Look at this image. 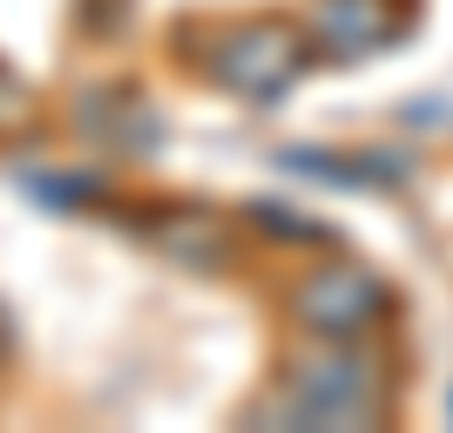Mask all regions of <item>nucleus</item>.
I'll return each instance as SVG.
<instances>
[{
	"mask_svg": "<svg viewBox=\"0 0 453 433\" xmlns=\"http://www.w3.org/2000/svg\"><path fill=\"white\" fill-rule=\"evenodd\" d=\"M284 312L298 332L311 339H359L372 332L379 312H386V284L365 271V264H311L291 291H284Z\"/></svg>",
	"mask_w": 453,
	"mask_h": 433,
	"instance_id": "obj_3",
	"label": "nucleus"
},
{
	"mask_svg": "<svg viewBox=\"0 0 453 433\" xmlns=\"http://www.w3.org/2000/svg\"><path fill=\"white\" fill-rule=\"evenodd\" d=\"M35 95H27V89H20V81H7V75H0V135H27V129H35Z\"/></svg>",
	"mask_w": 453,
	"mask_h": 433,
	"instance_id": "obj_9",
	"label": "nucleus"
},
{
	"mask_svg": "<svg viewBox=\"0 0 453 433\" xmlns=\"http://www.w3.org/2000/svg\"><path fill=\"white\" fill-rule=\"evenodd\" d=\"M284 170L311 176V183H332V189H379V183H399L406 163H372V156L345 163L339 150H284Z\"/></svg>",
	"mask_w": 453,
	"mask_h": 433,
	"instance_id": "obj_6",
	"label": "nucleus"
},
{
	"mask_svg": "<svg viewBox=\"0 0 453 433\" xmlns=\"http://www.w3.org/2000/svg\"><path fill=\"white\" fill-rule=\"evenodd\" d=\"M304 61H311V48H304V35L291 20H230V27L210 35L203 75L265 109V102H278L304 75Z\"/></svg>",
	"mask_w": 453,
	"mask_h": 433,
	"instance_id": "obj_2",
	"label": "nucleus"
},
{
	"mask_svg": "<svg viewBox=\"0 0 453 433\" xmlns=\"http://www.w3.org/2000/svg\"><path fill=\"white\" fill-rule=\"evenodd\" d=\"M271 427H379L386 399H379V359L359 352L352 339H319L278 373V393L265 406Z\"/></svg>",
	"mask_w": 453,
	"mask_h": 433,
	"instance_id": "obj_1",
	"label": "nucleus"
},
{
	"mask_svg": "<svg viewBox=\"0 0 453 433\" xmlns=\"http://www.w3.org/2000/svg\"><path fill=\"white\" fill-rule=\"evenodd\" d=\"M250 224L271 230V237H284V244H325V224H311V217H291V204H250Z\"/></svg>",
	"mask_w": 453,
	"mask_h": 433,
	"instance_id": "obj_8",
	"label": "nucleus"
},
{
	"mask_svg": "<svg viewBox=\"0 0 453 433\" xmlns=\"http://www.w3.org/2000/svg\"><path fill=\"white\" fill-rule=\"evenodd\" d=\"M406 0H311V41L332 61H359L379 55L406 35Z\"/></svg>",
	"mask_w": 453,
	"mask_h": 433,
	"instance_id": "obj_4",
	"label": "nucleus"
},
{
	"mask_svg": "<svg viewBox=\"0 0 453 433\" xmlns=\"http://www.w3.org/2000/svg\"><path fill=\"white\" fill-rule=\"evenodd\" d=\"M142 237L170 264H183V271H230L237 264V230L217 210H196V204H163L142 224Z\"/></svg>",
	"mask_w": 453,
	"mask_h": 433,
	"instance_id": "obj_5",
	"label": "nucleus"
},
{
	"mask_svg": "<svg viewBox=\"0 0 453 433\" xmlns=\"http://www.w3.org/2000/svg\"><path fill=\"white\" fill-rule=\"evenodd\" d=\"M27 189H35L41 204H55V210H88V204H102V197H109V189L95 183V176H61V170L27 176Z\"/></svg>",
	"mask_w": 453,
	"mask_h": 433,
	"instance_id": "obj_7",
	"label": "nucleus"
}]
</instances>
